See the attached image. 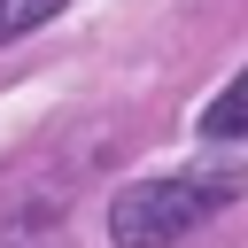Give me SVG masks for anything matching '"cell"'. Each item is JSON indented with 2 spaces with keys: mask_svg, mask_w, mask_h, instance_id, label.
<instances>
[{
  "mask_svg": "<svg viewBox=\"0 0 248 248\" xmlns=\"http://www.w3.org/2000/svg\"><path fill=\"white\" fill-rule=\"evenodd\" d=\"M248 178L232 163H202V170H170V178H140L108 202V240L116 248H170L186 240L202 217H217Z\"/></svg>",
  "mask_w": 248,
  "mask_h": 248,
  "instance_id": "cell-1",
  "label": "cell"
},
{
  "mask_svg": "<svg viewBox=\"0 0 248 248\" xmlns=\"http://www.w3.org/2000/svg\"><path fill=\"white\" fill-rule=\"evenodd\" d=\"M202 140H248V70L202 108Z\"/></svg>",
  "mask_w": 248,
  "mask_h": 248,
  "instance_id": "cell-2",
  "label": "cell"
},
{
  "mask_svg": "<svg viewBox=\"0 0 248 248\" xmlns=\"http://www.w3.org/2000/svg\"><path fill=\"white\" fill-rule=\"evenodd\" d=\"M62 8H70V0H0V46H8V39H31V31L54 23Z\"/></svg>",
  "mask_w": 248,
  "mask_h": 248,
  "instance_id": "cell-3",
  "label": "cell"
},
{
  "mask_svg": "<svg viewBox=\"0 0 248 248\" xmlns=\"http://www.w3.org/2000/svg\"><path fill=\"white\" fill-rule=\"evenodd\" d=\"M0 248H54V217H8Z\"/></svg>",
  "mask_w": 248,
  "mask_h": 248,
  "instance_id": "cell-4",
  "label": "cell"
}]
</instances>
